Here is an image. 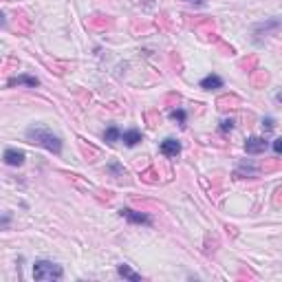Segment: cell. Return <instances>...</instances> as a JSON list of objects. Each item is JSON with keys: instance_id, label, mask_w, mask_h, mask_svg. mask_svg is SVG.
Returning <instances> with one entry per match:
<instances>
[{"instance_id": "obj_1", "label": "cell", "mask_w": 282, "mask_h": 282, "mask_svg": "<svg viewBox=\"0 0 282 282\" xmlns=\"http://www.w3.org/2000/svg\"><path fill=\"white\" fill-rule=\"evenodd\" d=\"M27 141L35 146H42L44 150H49L53 154L62 152V139L58 134H53V130L44 128V126H31V128H27Z\"/></svg>"}, {"instance_id": "obj_2", "label": "cell", "mask_w": 282, "mask_h": 282, "mask_svg": "<svg viewBox=\"0 0 282 282\" xmlns=\"http://www.w3.org/2000/svg\"><path fill=\"white\" fill-rule=\"evenodd\" d=\"M64 271L58 263H51V260H38L33 265V278L35 280H44V282H53V280H62Z\"/></svg>"}, {"instance_id": "obj_3", "label": "cell", "mask_w": 282, "mask_h": 282, "mask_svg": "<svg viewBox=\"0 0 282 282\" xmlns=\"http://www.w3.org/2000/svg\"><path fill=\"white\" fill-rule=\"evenodd\" d=\"M119 214L124 216L128 223H134V225H152V218H150L148 214H144V212H134V210H130V207H121Z\"/></svg>"}, {"instance_id": "obj_4", "label": "cell", "mask_w": 282, "mask_h": 282, "mask_svg": "<svg viewBox=\"0 0 282 282\" xmlns=\"http://www.w3.org/2000/svg\"><path fill=\"white\" fill-rule=\"evenodd\" d=\"M269 146V141L265 137H249L247 141H245V150H247V154H260L265 152Z\"/></svg>"}, {"instance_id": "obj_5", "label": "cell", "mask_w": 282, "mask_h": 282, "mask_svg": "<svg viewBox=\"0 0 282 282\" xmlns=\"http://www.w3.org/2000/svg\"><path fill=\"white\" fill-rule=\"evenodd\" d=\"M159 150H161V154H166V157H177V154L181 152V144H179L177 139L167 137V139H163V141H161Z\"/></svg>"}, {"instance_id": "obj_6", "label": "cell", "mask_w": 282, "mask_h": 282, "mask_svg": "<svg viewBox=\"0 0 282 282\" xmlns=\"http://www.w3.org/2000/svg\"><path fill=\"white\" fill-rule=\"evenodd\" d=\"M7 86H29V88H35L40 86V80L33 75H18V77H11L7 82Z\"/></svg>"}, {"instance_id": "obj_7", "label": "cell", "mask_w": 282, "mask_h": 282, "mask_svg": "<svg viewBox=\"0 0 282 282\" xmlns=\"http://www.w3.org/2000/svg\"><path fill=\"white\" fill-rule=\"evenodd\" d=\"M5 163H7V166H14V167L22 166V163H24V152H22V150H16V148H7L5 150Z\"/></svg>"}, {"instance_id": "obj_8", "label": "cell", "mask_w": 282, "mask_h": 282, "mask_svg": "<svg viewBox=\"0 0 282 282\" xmlns=\"http://www.w3.org/2000/svg\"><path fill=\"white\" fill-rule=\"evenodd\" d=\"M121 141H124L126 146H128V148H134V146L139 144V141H141V139H144V134L139 133L137 128H130V130H126V133H121Z\"/></svg>"}, {"instance_id": "obj_9", "label": "cell", "mask_w": 282, "mask_h": 282, "mask_svg": "<svg viewBox=\"0 0 282 282\" xmlns=\"http://www.w3.org/2000/svg\"><path fill=\"white\" fill-rule=\"evenodd\" d=\"M201 88L203 91H216V88H223V80L218 75H207L201 80Z\"/></svg>"}, {"instance_id": "obj_10", "label": "cell", "mask_w": 282, "mask_h": 282, "mask_svg": "<svg viewBox=\"0 0 282 282\" xmlns=\"http://www.w3.org/2000/svg\"><path fill=\"white\" fill-rule=\"evenodd\" d=\"M117 273H119L121 278H126V280H130V282H139V280H141V273H134L128 265H119V267H117Z\"/></svg>"}, {"instance_id": "obj_11", "label": "cell", "mask_w": 282, "mask_h": 282, "mask_svg": "<svg viewBox=\"0 0 282 282\" xmlns=\"http://www.w3.org/2000/svg\"><path fill=\"white\" fill-rule=\"evenodd\" d=\"M119 137H121V130L117 128V126H110V128L104 133L106 144H115V141H119Z\"/></svg>"}, {"instance_id": "obj_12", "label": "cell", "mask_w": 282, "mask_h": 282, "mask_svg": "<svg viewBox=\"0 0 282 282\" xmlns=\"http://www.w3.org/2000/svg\"><path fill=\"white\" fill-rule=\"evenodd\" d=\"M243 172H247V174H256V172H258V167L253 166V163L243 161V163H240V166H238V170H236V177H240V174H243Z\"/></svg>"}, {"instance_id": "obj_13", "label": "cell", "mask_w": 282, "mask_h": 282, "mask_svg": "<svg viewBox=\"0 0 282 282\" xmlns=\"http://www.w3.org/2000/svg\"><path fill=\"white\" fill-rule=\"evenodd\" d=\"M170 117H172L174 121H179L181 126H185V119H187V113L183 108H174V110H170Z\"/></svg>"}, {"instance_id": "obj_14", "label": "cell", "mask_w": 282, "mask_h": 282, "mask_svg": "<svg viewBox=\"0 0 282 282\" xmlns=\"http://www.w3.org/2000/svg\"><path fill=\"white\" fill-rule=\"evenodd\" d=\"M263 128H265V133H271V130L276 128V119H273V117H267V119H263Z\"/></svg>"}, {"instance_id": "obj_15", "label": "cell", "mask_w": 282, "mask_h": 282, "mask_svg": "<svg viewBox=\"0 0 282 282\" xmlns=\"http://www.w3.org/2000/svg\"><path fill=\"white\" fill-rule=\"evenodd\" d=\"M108 170H110V172H115L117 177H124V174H126V170L119 166V163H110V166H108Z\"/></svg>"}, {"instance_id": "obj_16", "label": "cell", "mask_w": 282, "mask_h": 282, "mask_svg": "<svg viewBox=\"0 0 282 282\" xmlns=\"http://www.w3.org/2000/svg\"><path fill=\"white\" fill-rule=\"evenodd\" d=\"M232 128H234V119L220 121V130H223V133H227V130H232Z\"/></svg>"}, {"instance_id": "obj_17", "label": "cell", "mask_w": 282, "mask_h": 282, "mask_svg": "<svg viewBox=\"0 0 282 282\" xmlns=\"http://www.w3.org/2000/svg\"><path fill=\"white\" fill-rule=\"evenodd\" d=\"M273 152L276 154L282 152V139H273Z\"/></svg>"}, {"instance_id": "obj_18", "label": "cell", "mask_w": 282, "mask_h": 282, "mask_svg": "<svg viewBox=\"0 0 282 282\" xmlns=\"http://www.w3.org/2000/svg\"><path fill=\"white\" fill-rule=\"evenodd\" d=\"M185 2H194V5H199V7L205 5V0H185Z\"/></svg>"}, {"instance_id": "obj_19", "label": "cell", "mask_w": 282, "mask_h": 282, "mask_svg": "<svg viewBox=\"0 0 282 282\" xmlns=\"http://www.w3.org/2000/svg\"><path fill=\"white\" fill-rule=\"evenodd\" d=\"M0 27H5V14H0Z\"/></svg>"}]
</instances>
